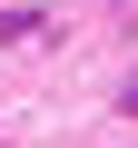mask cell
Wrapping results in <instances>:
<instances>
[{"label": "cell", "mask_w": 138, "mask_h": 148, "mask_svg": "<svg viewBox=\"0 0 138 148\" xmlns=\"http://www.w3.org/2000/svg\"><path fill=\"white\" fill-rule=\"evenodd\" d=\"M49 30V10H30V0H20V10H0V40H40Z\"/></svg>", "instance_id": "cell-1"}]
</instances>
